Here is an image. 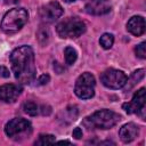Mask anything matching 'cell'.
<instances>
[{
  "instance_id": "cell-1",
  "label": "cell",
  "mask_w": 146,
  "mask_h": 146,
  "mask_svg": "<svg viewBox=\"0 0 146 146\" xmlns=\"http://www.w3.org/2000/svg\"><path fill=\"white\" fill-rule=\"evenodd\" d=\"M9 59L16 80L19 83H31L35 76L33 49L29 46L18 47L10 54Z\"/></svg>"
},
{
  "instance_id": "cell-2",
  "label": "cell",
  "mask_w": 146,
  "mask_h": 146,
  "mask_svg": "<svg viewBox=\"0 0 146 146\" xmlns=\"http://www.w3.org/2000/svg\"><path fill=\"white\" fill-rule=\"evenodd\" d=\"M121 116L111 110H100L83 119L82 124L88 129H111L114 127Z\"/></svg>"
},
{
  "instance_id": "cell-3",
  "label": "cell",
  "mask_w": 146,
  "mask_h": 146,
  "mask_svg": "<svg viewBox=\"0 0 146 146\" xmlns=\"http://www.w3.org/2000/svg\"><path fill=\"white\" fill-rule=\"evenodd\" d=\"M29 13L24 8H13L8 10L2 21H1V30L5 33H15L19 31L27 22Z\"/></svg>"
},
{
  "instance_id": "cell-4",
  "label": "cell",
  "mask_w": 146,
  "mask_h": 146,
  "mask_svg": "<svg viewBox=\"0 0 146 146\" xmlns=\"http://www.w3.org/2000/svg\"><path fill=\"white\" fill-rule=\"evenodd\" d=\"M86 24L79 17H67L62 21L57 26L56 31L60 38H78L86 32Z\"/></svg>"
},
{
  "instance_id": "cell-5",
  "label": "cell",
  "mask_w": 146,
  "mask_h": 146,
  "mask_svg": "<svg viewBox=\"0 0 146 146\" xmlns=\"http://www.w3.org/2000/svg\"><path fill=\"white\" fill-rule=\"evenodd\" d=\"M5 132L8 137L15 140H22L29 138V136L32 133V125L30 121L23 117H15L6 124Z\"/></svg>"
},
{
  "instance_id": "cell-6",
  "label": "cell",
  "mask_w": 146,
  "mask_h": 146,
  "mask_svg": "<svg viewBox=\"0 0 146 146\" xmlns=\"http://www.w3.org/2000/svg\"><path fill=\"white\" fill-rule=\"evenodd\" d=\"M95 76L89 72H84L76 79L74 92L81 99H89L95 95Z\"/></svg>"
},
{
  "instance_id": "cell-7",
  "label": "cell",
  "mask_w": 146,
  "mask_h": 146,
  "mask_svg": "<svg viewBox=\"0 0 146 146\" xmlns=\"http://www.w3.org/2000/svg\"><path fill=\"white\" fill-rule=\"evenodd\" d=\"M127 75L124 72L115 68H108L100 74L102 83L110 89H120L127 84Z\"/></svg>"
},
{
  "instance_id": "cell-8",
  "label": "cell",
  "mask_w": 146,
  "mask_h": 146,
  "mask_svg": "<svg viewBox=\"0 0 146 146\" xmlns=\"http://www.w3.org/2000/svg\"><path fill=\"white\" fill-rule=\"evenodd\" d=\"M145 100H146L145 88H140L138 91L135 92V95H133L131 102L124 103L122 107H123V110H124L128 114L136 113V114H138L143 120H145Z\"/></svg>"
},
{
  "instance_id": "cell-9",
  "label": "cell",
  "mask_w": 146,
  "mask_h": 146,
  "mask_svg": "<svg viewBox=\"0 0 146 146\" xmlns=\"http://www.w3.org/2000/svg\"><path fill=\"white\" fill-rule=\"evenodd\" d=\"M41 19L46 23H52L63 15V8L57 1H50L49 3L42 6L39 10Z\"/></svg>"
},
{
  "instance_id": "cell-10",
  "label": "cell",
  "mask_w": 146,
  "mask_h": 146,
  "mask_svg": "<svg viewBox=\"0 0 146 146\" xmlns=\"http://www.w3.org/2000/svg\"><path fill=\"white\" fill-rule=\"evenodd\" d=\"M22 94V87L13 83H7L0 87V100L3 103H15Z\"/></svg>"
},
{
  "instance_id": "cell-11",
  "label": "cell",
  "mask_w": 146,
  "mask_h": 146,
  "mask_svg": "<svg viewBox=\"0 0 146 146\" xmlns=\"http://www.w3.org/2000/svg\"><path fill=\"white\" fill-rule=\"evenodd\" d=\"M84 9L90 15H105L111 10V3L108 0H88Z\"/></svg>"
},
{
  "instance_id": "cell-12",
  "label": "cell",
  "mask_w": 146,
  "mask_h": 146,
  "mask_svg": "<svg viewBox=\"0 0 146 146\" xmlns=\"http://www.w3.org/2000/svg\"><path fill=\"white\" fill-rule=\"evenodd\" d=\"M138 135H139V128L137 124L132 122L125 123L119 130V137L123 143H131L138 137Z\"/></svg>"
},
{
  "instance_id": "cell-13",
  "label": "cell",
  "mask_w": 146,
  "mask_h": 146,
  "mask_svg": "<svg viewBox=\"0 0 146 146\" xmlns=\"http://www.w3.org/2000/svg\"><path fill=\"white\" fill-rule=\"evenodd\" d=\"M127 30L136 35L140 36L145 33V19L143 16H132L127 23Z\"/></svg>"
},
{
  "instance_id": "cell-14",
  "label": "cell",
  "mask_w": 146,
  "mask_h": 146,
  "mask_svg": "<svg viewBox=\"0 0 146 146\" xmlns=\"http://www.w3.org/2000/svg\"><path fill=\"white\" fill-rule=\"evenodd\" d=\"M64 55H65V62L67 65H73L78 58V52L73 47H66Z\"/></svg>"
},
{
  "instance_id": "cell-15",
  "label": "cell",
  "mask_w": 146,
  "mask_h": 146,
  "mask_svg": "<svg viewBox=\"0 0 146 146\" xmlns=\"http://www.w3.org/2000/svg\"><path fill=\"white\" fill-rule=\"evenodd\" d=\"M36 36H38V40H39L40 44L46 46V44L48 43V41H49V36H50L49 30H48L47 27H44V26H41V27L39 29V31H38Z\"/></svg>"
},
{
  "instance_id": "cell-16",
  "label": "cell",
  "mask_w": 146,
  "mask_h": 146,
  "mask_svg": "<svg viewBox=\"0 0 146 146\" xmlns=\"http://www.w3.org/2000/svg\"><path fill=\"white\" fill-rule=\"evenodd\" d=\"M99 43H100V46L104 49H110L113 46V43H114V36H113V34H111V33H104L100 36V39H99Z\"/></svg>"
},
{
  "instance_id": "cell-17",
  "label": "cell",
  "mask_w": 146,
  "mask_h": 146,
  "mask_svg": "<svg viewBox=\"0 0 146 146\" xmlns=\"http://www.w3.org/2000/svg\"><path fill=\"white\" fill-rule=\"evenodd\" d=\"M23 110H24V112L26 114H29L31 116H35L38 114V112H39L38 105L35 103H33V102H25L23 104Z\"/></svg>"
},
{
  "instance_id": "cell-18",
  "label": "cell",
  "mask_w": 146,
  "mask_h": 146,
  "mask_svg": "<svg viewBox=\"0 0 146 146\" xmlns=\"http://www.w3.org/2000/svg\"><path fill=\"white\" fill-rule=\"evenodd\" d=\"M144 75H145V70H144V68H140V70L135 71V72L132 73V75H131L130 80H127V82H131V83H130V86H129L128 88H131L133 84L138 83V82L144 78Z\"/></svg>"
},
{
  "instance_id": "cell-19",
  "label": "cell",
  "mask_w": 146,
  "mask_h": 146,
  "mask_svg": "<svg viewBox=\"0 0 146 146\" xmlns=\"http://www.w3.org/2000/svg\"><path fill=\"white\" fill-rule=\"evenodd\" d=\"M55 143V136L52 135H40L38 140H35V145H49Z\"/></svg>"
},
{
  "instance_id": "cell-20",
  "label": "cell",
  "mask_w": 146,
  "mask_h": 146,
  "mask_svg": "<svg viewBox=\"0 0 146 146\" xmlns=\"http://www.w3.org/2000/svg\"><path fill=\"white\" fill-rule=\"evenodd\" d=\"M135 52H136V56L144 59L146 58V42H141L139 43L136 48H135Z\"/></svg>"
},
{
  "instance_id": "cell-21",
  "label": "cell",
  "mask_w": 146,
  "mask_h": 146,
  "mask_svg": "<svg viewBox=\"0 0 146 146\" xmlns=\"http://www.w3.org/2000/svg\"><path fill=\"white\" fill-rule=\"evenodd\" d=\"M49 80H50V76L48 74H42L38 79V82H39V84H46V83L49 82Z\"/></svg>"
},
{
  "instance_id": "cell-22",
  "label": "cell",
  "mask_w": 146,
  "mask_h": 146,
  "mask_svg": "<svg viewBox=\"0 0 146 146\" xmlns=\"http://www.w3.org/2000/svg\"><path fill=\"white\" fill-rule=\"evenodd\" d=\"M73 137L75 138V139H80L81 137H82V130L80 129V128H75L74 130H73Z\"/></svg>"
},
{
  "instance_id": "cell-23",
  "label": "cell",
  "mask_w": 146,
  "mask_h": 146,
  "mask_svg": "<svg viewBox=\"0 0 146 146\" xmlns=\"http://www.w3.org/2000/svg\"><path fill=\"white\" fill-rule=\"evenodd\" d=\"M0 75L3 76V78H8L9 76V71L7 67L5 66H0Z\"/></svg>"
},
{
  "instance_id": "cell-24",
  "label": "cell",
  "mask_w": 146,
  "mask_h": 146,
  "mask_svg": "<svg viewBox=\"0 0 146 146\" xmlns=\"http://www.w3.org/2000/svg\"><path fill=\"white\" fill-rule=\"evenodd\" d=\"M58 144H71V141H68V140H60V141H58Z\"/></svg>"
},
{
  "instance_id": "cell-25",
  "label": "cell",
  "mask_w": 146,
  "mask_h": 146,
  "mask_svg": "<svg viewBox=\"0 0 146 146\" xmlns=\"http://www.w3.org/2000/svg\"><path fill=\"white\" fill-rule=\"evenodd\" d=\"M65 2H73V1H76V0H64Z\"/></svg>"
}]
</instances>
